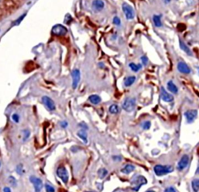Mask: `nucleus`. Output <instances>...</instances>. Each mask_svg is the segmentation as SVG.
Instances as JSON below:
<instances>
[{
  "mask_svg": "<svg viewBox=\"0 0 199 192\" xmlns=\"http://www.w3.org/2000/svg\"><path fill=\"white\" fill-rule=\"evenodd\" d=\"M25 16H26V14H23V16H20V17L19 18V19H16V22H15V23H14V25H18V24H19V23H20V22H21V21H22V19H23V18L25 17Z\"/></svg>",
  "mask_w": 199,
  "mask_h": 192,
  "instance_id": "obj_35",
  "label": "nucleus"
},
{
  "mask_svg": "<svg viewBox=\"0 0 199 192\" xmlns=\"http://www.w3.org/2000/svg\"><path fill=\"white\" fill-rule=\"evenodd\" d=\"M135 169V166H133V165L131 164H127L126 166H125L122 169H121V171H122L123 173H125V174H128V173L134 171Z\"/></svg>",
  "mask_w": 199,
  "mask_h": 192,
  "instance_id": "obj_17",
  "label": "nucleus"
},
{
  "mask_svg": "<svg viewBox=\"0 0 199 192\" xmlns=\"http://www.w3.org/2000/svg\"><path fill=\"white\" fill-rule=\"evenodd\" d=\"M61 126L65 128V127H66L67 126H68V123H67L66 121H62V122H61Z\"/></svg>",
  "mask_w": 199,
  "mask_h": 192,
  "instance_id": "obj_37",
  "label": "nucleus"
},
{
  "mask_svg": "<svg viewBox=\"0 0 199 192\" xmlns=\"http://www.w3.org/2000/svg\"><path fill=\"white\" fill-rule=\"evenodd\" d=\"M16 172H17L19 175L23 174V166H22L21 165L17 166V167H16Z\"/></svg>",
  "mask_w": 199,
  "mask_h": 192,
  "instance_id": "obj_33",
  "label": "nucleus"
},
{
  "mask_svg": "<svg viewBox=\"0 0 199 192\" xmlns=\"http://www.w3.org/2000/svg\"><path fill=\"white\" fill-rule=\"evenodd\" d=\"M192 189L194 192H197L199 190V179H195L191 182Z\"/></svg>",
  "mask_w": 199,
  "mask_h": 192,
  "instance_id": "obj_25",
  "label": "nucleus"
},
{
  "mask_svg": "<svg viewBox=\"0 0 199 192\" xmlns=\"http://www.w3.org/2000/svg\"><path fill=\"white\" fill-rule=\"evenodd\" d=\"M136 100L134 97H128L122 103V108L127 112H131L135 107Z\"/></svg>",
  "mask_w": 199,
  "mask_h": 192,
  "instance_id": "obj_2",
  "label": "nucleus"
},
{
  "mask_svg": "<svg viewBox=\"0 0 199 192\" xmlns=\"http://www.w3.org/2000/svg\"><path fill=\"white\" fill-rule=\"evenodd\" d=\"M107 173H108V171H107L105 168H101V169H99L98 171H97V174H98L99 177L101 178V179H104V178L107 176Z\"/></svg>",
  "mask_w": 199,
  "mask_h": 192,
  "instance_id": "obj_24",
  "label": "nucleus"
},
{
  "mask_svg": "<svg viewBox=\"0 0 199 192\" xmlns=\"http://www.w3.org/2000/svg\"><path fill=\"white\" fill-rule=\"evenodd\" d=\"M161 99H162L164 101L167 102V103H170V102H172L173 100V97L172 94H169L168 92H167V90H166L165 89H164V87H162L161 88Z\"/></svg>",
  "mask_w": 199,
  "mask_h": 192,
  "instance_id": "obj_13",
  "label": "nucleus"
},
{
  "mask_svg": "<svg viewBox=\"0 0 199 192\" xmlns=\"http://www.w3.org/2000/svg\"><path fill=\"white\" fill-rule=\"evenodd\" d=\"M72 20H73V18H72V16H70L69 14L65 15V23H66V24H69V23L72 22Z\"/></svg>",
  "mask_w": 199,
  "mask_h": 192,
  "instance_id": "obj_28",
  "label": "nucleus"
},
{
  "mask_svg": "<svg viewBox=\"0 0 199 192\" xmlns=\"http://www.w3.org/2000/svg\"><path fill=\"white\" fill-rule=\"evenodd\" d=\"M3 192H11V189L9 187H5L3 189Z\"/></svg>",
  "mask_w": 199,
  "mask_h": 192,
  "instance_id": "obj_38",
  "label": "nucleus"
},
{
  "mask_svg": "<svg viewBox=\"0 0 199 192\" xmlns=\"http://www.w3.org/2000/svg\"><path fill=\"white\" fill-rule=\"evenodd\" d=\"M152 21L156 27H161L163 26L162 21H161V16L160 15H154L152 16Z\"/></svg>",
  "mask_w": 199,
  "mask_h": 192,
  "instance_id": "obj_19",
  "label": "nucleus"
},
{
  "mask_svg": "<svg viewBox=\"0 0 199 192\" xmlns=\"http://www.w3.org/2000/svg\"><path fill=\"white\" fill-rule=\"evenodd\" d=\"M135 80L136 77L135 76H128V77L125 79V82H124V83H125V86H126V87H129V86H131V85L135 82Z\"/></svg>",
  "mask_w": 199,
  "mask_h": 192,
  "instance_id": "obj_20",
  "label": "nucleus"
},
{
  "mask_svg": "<svg viewBox=\"0 0 199 192\" xmlns=\"http://www.w3.org/2000/svg\"><path fill=\"white\" fill-rule=\"evenodd\" d=\"M44 187H45V190L47 192H55V188H54L52 185H50V184H45V185H44Z\"/></svg>",
  "mask_w": 199,
  "mask_h": 192,
  "instance_id": "obj_26",
  "label": "nucleus"
},
{
  "mask_svg": "<svg viewBox=\"0 0 199 192\" xmlns=\"http://www.w3.org/2000/svg\"><path fill=\"white\" fill-rule=\"evenodd\" d=\"M179 44H180V49H181L182 51H184V52L187 55H190V56H191V55H192V52H191V50L190 49V48L188 47L186 44H185L184 42L183 41V40H179Z\"/></svg>",
  "mask_w": 199,
  "mask_h": 192,
  "instance_id": "obj_16",
  "label": "nucleus"
},
{
  "mask_svg": "<svg viewBox=\"0 0 199 192\" xmlns=\"http://www.w3.org/2000/svg\"><path fill=\"white\" fill-rule=\"evenodd\" d=\"M56 173L57 176L62 180L64 184H67L68 183L69 176H68V173L67 171V169H65V167H64V166H59L57 169Z\"/></svg>",
  "mask_w": 199,
  "mask_h": 192,
  "instance_id": "obj_5",
  "label": "nucleus"
},
{
  "mask_svg": "<svg viewBox=\"0 0 199 192\" xmlns=\"http://www.w3.org/2000/svg\"><path fill=\"white\" fill-rule=\"evenodd\" d=\"M52 32L54 35L55 36H64L68 33V30L65 27H64L63 25L61 24H56L52 27Z\"/></svg>",
  "mask_w": 199,
  "mask_h": 192,
  "instance_id": "obj_7",
  "label": "nucleus"
},
{
  "mask_svg": "<svg viewBox=\"0 0 199 192\" xmlns=\"http://www.w3.org/2000/svg\"><path fill=\"white\" fill-rule=\"evenodd\" d=\"M9 182H10V184H11L12 186H13V187H15V186L16 185V181L13 177H9Z\"/></svg>",
  "mask_w": 199,
  "mask_h": 192,
  "instance_id": "obj_31",
  "label": "nucleus"
},
{
  "mask_svg": "<svg viewBox=\"0 0 199 192\" xmlns=\"http://www.w3.org/2000/svg\"><path fill=\"white\" fill-rule=\"evenodd\" d=\"M122 10H123L127 19L131 20V19H134L135 13L134 10H133V8L131 6L128 5L126 2H125V3L122 4Z\"/></svg>",
  "mask_w": 199,
  "mask_h": 192,
  "instance_id": "obj_3",
  "label": "nucleus"
},
{
  "mask_svg": "<svg viewBox=\"0 0 199 192\" xmlns=\"http://www.w3.org/2000/svg\"><path fill=\"white\" fill-rule=\"evenodd\" d=\"M188 163H189V157L188 155H184L180 160V161L178 162V170H183V169H184L188 165Z\"/></svg>",
  "mask_w": 199,
  "mask_h": 192,
  "instance_id": "obj_11",
  "label": "nucleus"
},
{
  "mask_svg": "<svg viewBox=\"0 0 199 192\" xmlns=\"http://www.w3.org/2000/svg\"><path fill=\"white\" fill-rule=\"evenodd\" d=\"M86 192H89V191H86ZM91 192H92V191H91Z\"/></svg>",
  "mask_w": 199,
  "mask_h": 192,
  "instance_id": "obj_43",
  "label": "nucleus"
},
{
  "mask_svg": "<svg viewBox=\"0 0 199 192\" xmlns=\"http://www.w3.org/2000/svg\"><path fill=\"white\" fill-rule=\"evenodd\" d=\"M89 100L93 104L97 105L101 102V97H100V96L93 94V95H91L90 97H89Z\"/></svg>",
  "mask_w": 199,
  "mask_h": 192,
  "instance_id": "obj_18",
  "label": "nucleus"
},
{
  "mask_svg": "<svg viewBox=\"0 0 199 192\" xmlns=\"http://www.w3.org/2000/svg\"><path fill=\"white\" fill-rule=\"evenodd\" d=\"M113 23H114V24L117 25V26H119V25L121 24V19H120V18L118 17V16H115V17H114V19H113Z\"/></svg>",
  "mask_w": 199,
  "mask_h": 192,
  "instance_id": "obj_30",
  "label": "nucleus"
},
{
  "mask_svg": "<svg viewBox=\"0 0 199 192\" xmlns=\"http://www.w3.org/2000/svg\"><path fill=\"white\" fill-rule=\"evenodd\" d=\"M30 181L34 185V188L35 192H41L42 190L44 184H43L42 181L40 178L37 177L35 176H31L30 177Z\"/></svg>",
  "mask_w": 199,
  "mask_h": 192,
  "instance_id": "obj_6",
  "label": "nucleus"
},
{
  "mask_svg": "<svg viewBox=\"0 0 199 192\" xmlns=\"http://www.w3.org/2000/svg\"><path fill=\"white\" fill-rule=\"evenodd\" d=\"M184 116L188 123H192L197 116V111L196 110H188L184 112Z\"/></svg>",
  "mask_w": 199,
  "mask_h": 192,
  "instance_id": "obj_9",
  "label": "nucleus"
},
{
  "mask_svg": "<svg viewBox=\"0 0 199 192\" xmlns=\"http://www.w3.org/2000/svg\"><path fill=\"white\" fill-rule=\"evenodd\" d=\"M150 127H151V122H150V121H145V122L143 124V129L148 130V129H149V128H150Z\"/></svg>",
  "mask_w": 199,
  "mask_h": 192,
  "instance_id": "obj_27",
  "label": "nucleus"
},
{
  "mask_svg": "<svg viewBox=\"0 0 199 192\" xmlns=\"http://www.w3.org/2000/svg\"><path fill=\"white\" fill-rule=\"evenodd\" d=\"M177 70L183 74H190L191 72L190 67L184 61H179L177 64Z\"/></svg>",
  "mask_w": 199,
  "mask_h": 192,
  "instance_id": "obj_10",
  "label": "nucleus"
},
{
  "mask_svg": "<svg viewBox=\"0 0 199 192\" xmlns=\"http://www.w3.org/2000/svg\"><path fill=\"white\" fill-rule=\"evenodd\" d=\"M23 133H24V137H23V141H25V140H27V139L28 138H29L30 134H31V133H30V131H28V130H24V131H23Z\"/></svg>",
  "mask_w": 199,
  "mask_h": 192,
  "instance_id": "obj_34",
  "label": "nucleus"
},
{
  "mask_svg": "<svg viewBox=\"0 0 199 192\" xmlns=\"http://www.w3.org/2000/svg\"><path fill=\"white\" fill-rule=\"evenodd\" d=\"M173 170V166H163V165H156L154 166V172L157 176H164Z\"/></svg>",
  "mask_w": 199,
  "mask_h": 192,
  "instance_id": "obj_1",
  "label": "nucleus"
},
{
  "mask_svg": "<svg viewBox=\"0 0 199 192\" xmlns=\"http://www.w3.org/2000/svg\"><path fill=\"white\" fill-rule=\"evenodd\" d=\"M42 103H44V106H46V108L50 111H53L55 110V102L50 98V97L44 96L42 97Z\"/></svg>",
  "mask_w": 199,
  "mask_h": 192,
  "instance_id": "obj_8",
  "label": "nucleus"
},
{
  "mask_svg": "<svg viewBox=\"0 0 199 192\" xmlns=\"http://www.w3.org/2000/svg\"><path fill=\"white\" fill-rule=\"evenodd\" d=\"M164 192H176V190H175V189L173 188V187H167V188H166L165 191Z\"/></svg>",
  "mask_w": 199,
  "mask_h": 192,
  "instance_id": "obj_36",
  "label": "nucleus"
},
{
  "mask_svg": "<svg viewBox=\"0 0 199 192\" xmlns=\"http://www.w3.org/2000/svg\"><path fill=\"white\" fill-rule=\"evenodd\" d=\"M197 73H198L199 74V67H197Z\"/></svg>",
  "mask_w": 199,
  "mask_h": 192,
  "instance_id": "obj_40",
  "label": "nucleus"
},
{
  "mask_svg": "<svg viewBox=\"0 0 199 192\" xmlns=\"http://www.w3.org/2000/svg\"><path fill=\"white\" fill-rule=\"evenodd\" d=\"M147 192H155V191H154V190H148Z\"/></svg>",
  "mask_w": 199,
  "mask_h": 192,
  "instance_id": "obj_41",
  "label": "nucleus"
},
{
  "mask_svg": "<svg viewBox=\"0 0 199 192\" xmlns=\"http://www.w3.org/2000/svg\"><path fill=\"white\" fill-rule=\"evenodd\" d=\"M164 2H165V3H170L171 0H164Z\"/></svg>",
  "mask_w": 199,
  "mask_h": 192,
  "instance_id": "obj_39",
  "label": "nucleus"
},
{
  "mask_svg": "<svg viewBox=\"0 0 199 192\" xmlns=\"http://www.w3.org/2000/svg\"><path fill=\"white\" fill-rule=\"evenodd\" d=\"M72 76H73V89H76L79 81H80V72H79V70H73V73H72Z\"/></svg>",
  "mask_w": 199,
  "mask_h": 192,
  "instance_id": "obj_12",
  "label": "nucleus"
},
{
  "mask_svg": "<svg viewBox=\"0 0 199 192\" xmlns=\"http://www.w3.org/2000/svg\"><path fill=\"white\" fill-rule=\"evenodd\" d=\"M167 86V90H168L170 93H172V94H176L178 93L177 86L175 85L174 82H173L172 80L168 81Z\"/></svg>",
  "mask_w": 199,
  "mask_h": 192,
  "instance_id": "obj_15",
  "label": "nucleus"
},
{
  "mask_svg": "<svg viewBox=\"0 0 199 192\" xmlns=\"http://www.w3.org/2000/svg\"><path fill=\"white\" fill-rule=\"evenodd\" d=\"M129 68L131 69V71L137 73V72H139L142 69V65H140V64H135L134 62H131L129 64Z\"/></svg>",
  "mask_w": 199,
  "mask_h": 192,
  "instance_id": "obj_23",
  "label": "nucleus"
},
{
  "mask_svg": "<svg viewBox=\"0 0 199 192\" xmlns=\"http://www.w3.org/2000/svg\"><path fill=\"white\" fill-rule=\"evenodd\" d=\"M77 136L83 141V142H84V143H87V142H88L87 133H86V130L81 129L80 131H79L77 132Z\"/></svg>",
  "mask_w": 199,
  "mask_h": 192,
  "instance_id": "obj_21",
  "label": "nucleus"
},
{
  "mask_svg": "<svg viewBox=\"0 0 199 192\" xmlns=\"http://www.w3.org/2000/svg\"><path fill=\"white\" fill-rule=\"evenodd\" d=\"M109 112L110 114H113V115H117L120 112V107L117 104L110 105V106L109 107Z\"/></svg>",
  "mask_w": 199,
  "mask_h": 192,
  "instance_id": "obj_22",
  "label": "nucleus"
},
{
  "mask_svg": "<svg viewBox=\"0 0 199 192\" xmlns=\"http://www.w3.org/2000/svg\"><path fill=\"white\" fill-rule=\"evenodd\" d=\"M0 166H1V163H0Z\"/></svg>",
  "mask_w": 199,
  "mask_h": 192,
  "instance_id": "obj_42",
  "label": "nucleus"
},
{
  "mask_svg": "<svg viewBox=\"0 0 199 192\" xmlns=\"http://www.w3.org/2000/svg\"><path fill=\"white\" fill-rule=\"evenodd\" d=\"M12 120H13L15 123H19V115H17V114H13V115H12Z\"/></svg>",
  "mask_w": 199,
  "mask_h": 192,
  "instance_id": "obj_29",
  "label": "nucleus"
},
{
  "mask_svg": "<svg viewBox=\"0 0 199 192\" xmlns=\"http://www.w3.org/2000/svg\"><path fill=\"white\" fill-rule=\"evenodd\" d=\"M146 183H147V181H146V177H144L143 176H138L135 179L131 181V187H132L133 190H139V188L143 184H146Z\"/></svg>",
  "mask_w": 199,
  "mask_h": 192,
  "instance_id": "obj_4",
  "label": "nucleus"
},
{
  "mask_svg": "<svg viewBox=\"0 0 199 192\" xmlns=\"http://www.w3.org/2000/svg\"><path fill=\"white\" fill-rule=\"evenodd\" d=\"M92 8L94 11L100 12L104 8V2L102 0H93L92 2Z\"/></svg>",
  "mask_w": 199,
  "mask_h": 192,
  "instance_id": "obj_14",
  "label": "nucleus"
},
{
  "mask_svg": "<svg viewBox=\"0 0 199 192\" xmlns=\"http://www.w3.org/2000/svg\"><path fill=\"white\" fill-rule=\"evenodd\" d=\"M141 61H142V63H143V65H147L148 61H149V59H148L147 56H142L141 57Z\"/></svg>",
  "mask_w": 199,
  "mask_h": 192,
  "instance_id": "obj_32",
  "label": "nucleus"
}]
</instances>
